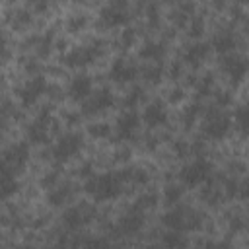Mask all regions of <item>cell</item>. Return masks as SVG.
<instances>
[{
	"label": "cell",
	"mask_w": 249,
	"mask_h": 249,
	"mask_svg": "<svg viewBox=\"0 0 249 249\" xmlns=\"http://www.w3.org/2000/svg\"><path fill=\"white\" fill-rule=\"evenodd\" d=\"M161 222H163V226L167 230H173V231H195V230H200L202 228L204 218L195 208L177 206V208L167 210L161 216Z\"/></svg>",
	"instance_id": "obj_1"
},
{
	"label": "cell",
	"mask_w": 249,
	"mask_h": 249,
	"mask_svg": "<svg viewBox=\"0 0 249 249\" xmlns=\"http://www.w3.org/2000/svg\"><path fill=\"white\" fill-rule=\"evenodd\" d=\"M123 191V181L119 173H101L91 175L86 181V193L95 200H111L117 198Z\"/></svg>",
	"instance_id": "obj_2"
},
{
	"label": "cell",
	"mask_w": 249,
	"mask_h": 249,
	"mask_svg": "<svg viewBox=\"0 0 249 249\" xmlns=\"http://www.w3.org/2000/svg\"><path fill=\"white\" fill-rule=\"evenodd\" d=\"M29 160V148L25 142L12 144L0 158V177H16Z\"/></svg>",
	"instance_id": "obj_3"
},
{
	"label": "cell",
	"mask_w": 249,
	"mask_h": 249,
	"mask_svg": "<svg viewBox=\"0 0 249 249\" xmlns=\"http://www.w3.org/2000/svg\"><path fill=\"white\" fill-rule=\"evenodd\" d=\"M231 128V119L230 115H226L224 111H218V109H212L206 113L204 117V123H202V132L206 138H212V140H222Z\"/></svg>",
	"instance_id": "obj_4"
},
{
	"label": "cell",
	"mask_w": 249,
	"mask_h": 249,
	"mask_svg": "<svg viewBox=\"0 0 249 249\" xmlns=\"http://www.w3.org/2000/svg\"><path fill=\"white\" fill-rule=\"evenodd\" d=\"M210 169H212V165H210L208 160L196 158V160H193L191 163H187V165L181 169V173H179L181 183H183L185 187H196V185H200V183H204V181L208 179Z\"/></svg>",
	"instance_id": "obj_5"
},
{
	"label": "cell",
	"mask_w": 249,
	"mask_h": 249,
	"mask_svg": "<svg viewBox=\"0 0 249 249\" xmlns=\"http://www.w3.org/2000/svg\"><path fill=\"white\" fill-rule=\"evenodd\" d=\"M84 146V138L80 132H66L58 138V142L53 148V156L56 161H66L70 158H74Z\"/></svg>",
	"instance_id": "obj_6"
},
{
	"label": "cell",
	"mask_w": 249,
	"mask_h": 249,
	"mask_svg": "<svg viewBox=\"0 0 249 249\" xmlns=\"http://www.w3.org/2000/svg\"><path fill=\"white\" fill-rule=\"evenodd\" d=\"M115 103V95L109 88H101L93 93H89V97L84 101L82 105V113L86 117H91V115H99L103 111H107L109 107H113Z\"/></svg>",
	"instance_id": "obj_7"
},
{
	"label": "cell",
	"mask_w": 249,
	"mask_h": 249,
	"mask_svg": "<svg viewBox=\"0 0 249 249\" xmlns=\"http://www.w3.org/2000/svg\"><path fill=\"white\" fill-rule=\"evenodd\" d=\"M99 47H93V45H84V47H74L70 49L66 54H64V64L70 66V68H76V66H86L89 62H93L97 56H99Z\"/></svg>",
	"instance_id": "obj_8"
},
{
	"label": "cell",
	"mask_w": 249,
	"mask_h": 249,
	"mask_svg": "<svg viewBox=\"0 0 249 249\" xmlns=\"http://www.w3.org/2000/svg\"><path fill=\"white\" fill-rule=\"evenodd\" d=\"M128 4L126 2H111L101 8V21L107 27H117L128 21Z\"/></svg>",
	"instance_id": "obj_9"
},
{
	"label": "cell",
	"mask_w": 249,
	"mask_h": 249,
	"mask_svg": "<svg viewBox=\"0 0 249 249\" xmlns=\"http://www.w3.org/2000/svg\"><path fill=\"white\" fill-rule=\"evenodd\" d=\"M47 91V82L43 76H33L31 80H27L21 89H19V99L23 107H31L43 93Z\"/></svg>",
	"instance_id": "obj_10"
},
{
	"label": "cell",
	"mask_w": 249,
	"mask_h": 249,
	"mask_svg": "<svg viewBox=\"0 0 249 249\" xmlns=\"http://www.w3.org/2000/svg\"><path fill=\"white\" fill-rule=\"evenodd\" d=\"M49 123H51V111L47 107H43V111L37 115V119L33 121V124L27 126V138H29L31 144H43V142H47Z\"/></svg>",
	"instance_id": "obj_11"
},
{
	"label": "cell",
	"mask_w": 249,
	"mask_h": 249,
	"mask_svg": "<svg viewBox=\"0 0 249 249\" xmlns=\"http://www.w3.org/2000/svg\"><path fill=\"white\" fill-rule=\"evenodd\" d=\"M222 70L228 74V78L233 82V84H239L243 78H245V74H247V62H245V58L241 56V54H228V56H224V60H222Z\"/></svg>",
	"instance_id": "obj_12"
},
{
	"label": "cell",
	"mask_w": 249,
	"mask_h": 249,
	"mask_svg": "<svg viewBox=\"0 0 249 249\" xmlns=\"http://www.w3.org/2000/svg\"><path fill=\"white\" fill-rule=\"evenodd\" d=\"M109 76L123 84V82H130L138 76V66L130 60H124V58H117L113 64H111V70H109Z\"/></svg>",
	"instance_id": "obj_13"
},
{
	"label": "cell",
	"mask_w": 249,
	"mask_h": 249,
	"mask_svg": "<svg viewBox=\"0 0 249 249\" xmlns=\"http://www.w3.org/2000/svg\"><path fill=\"white\" fill-rule=\"evenodd\" d=\"M142 121L148 124V126H161L165 121H167V109H165V103L156 99V101H150L142 113Z\"/></svg>",
	"instance_id": "obj_14"
},
{
	"label": "cell",
	"mask_w": 249,
	"mask_h": 249,
	"mask_svg": "<svg viewBox=\"0 0 249 249\" xmlns=\"http://www.w3.org/2000/svg\"><path fill=\"white\" fill-rule=\"evenodd\" d=\"M140 124V117L136 111H124L123 115H119L117 119V136L119 138H132L134 132L138 130Z\"/></svg>",
	"instance_id": "obj_15"
},
{
	"label": "cell",
	"mask_w": 249,
	"mask_h": 249,
	"mask_svg": "<svg viewBox=\"0 0 249 249\" xmlns=\"http://www.w3.org/2000/svg\"><path fill=\"white\" fill-rule=\"evenodd\" d=\"M142 226H144V212H142V210H136V208H130V210H128L126 214H123L121 220H119V231L124 233V235L136 233Z\"/></svg>",
	"instance_id": "obj_16"
},
{
	"label": "cell",
	"mask_w": 249,
	"mask_h": 249,
	"mask_svg": "<svg viewBox=\"0 0 249 249\" xmlns=\"http://www.w3.org/2000/svg\"><path fill=\"white\" fill-rule=\"evenodd\" d=\"M91 88H93L91 78L88 74H78L68 84V95L72 99H88L91 93Z\"/></svg>",
	"instance_id": "obj_17"
},
{
	"label": "cell",
	"mask_w": 249,
	"mask_h": 249,
	"mask_svg": "<svg viewBox=\"0 0 249 249\" xmlns=\"http://www.w3.org/2000/svg\"><path fill=\"white\" fill-rule=\"evenodd\" d=\"M89 218H91V212H89L86 206H70V208L64 212V216H62L64 226L70 228V230H80V228H84V226L89 222Z\"/></svg>",
	"instance_id": "obj_18"
},
{
	"label": "cell",
	"mask_w": 249,
	"mask_h": 249,
	"mask_svg": "<svg viewBox=\"0 0 249 249\" xmlns=\"http://www.w3.org/2000/svg\"><path fill=\"white\" fill-rule=\"evenodd\" d=\"M208 51H210V47L206 45V43H202V41H196V43H193V45H189L187 47V51H185V54H183V60L189 64V66H198L206 56H208Z\"/></svg>",
	"instance_id": "obj_19"
},
{
	"label": "cell",
	"mask_w": 249,
	"mask_h": 249,
	"mask_svg": "<svg viewBox=\"0 0 249 249\" xmlns=\"http://www.w3.org/2000/svg\"><path fill=\"white\" fill-rule=\"evenodd\" d=\"M163 54H165V47H163L161 41L150 39V41H146V43L140 47V58H144V60H154V62H158Z\"/></svg>",
	"instance_id": "obj_20"
},
{
	"label": "cell",
	"mask_w": 249,
	"mask_h": 249,
	"mask_svg": "<svg viewBox=\"0 0 249 249\" xmlns=\"http://www.w3.org/2000/svg\"><path fill=\"white\" fill-rule=\"evenodd\" d=\"M161 245L165 249H187L189 241L187 237L183 235V231H173V230H167L161 237Z\"/></svg>",
	"instance_id": "obj_21"
},
{
	"label": "cell",
	"mask_w": 249,
	"mask_h": 249,
	"mask_svg": "<svg viewBox=\"0 0 249 249\" xmlns=\"http://www.w3.org/2000/svg\"><path fill=\"white\" fill-rule=\"evenodd\" d=\"M212 47L218 51V53H228L235 47V37L230 33V31H220L214 35L212 39Z\"/></svg>",
	"instance_id": "obj_22"
},
{
	"label": "cell",
	"mask_w": 249,
	"mask_h": 249,
	"mask_svg": "<svg viewBox=\"0 0 249 249\" xmlns=\"http://www.w3.org/2000/svg\"><path fill=\"white\" fill-rule=\"evenodd\" d=\"M68 198H70V187H68V185H56V187H53V189L49 191V195H47V200H49V204H53V206H60V204H64Z\"/></svg>",
	"instance_id": "obj_23"
},
{
	"label": "cell",
	"mask_w": 249,
	"mask_h": 249,
	"mask_svg": "<svg viewBox=\"0 0 249 249\" xmlns=\"http://www.w3.org/2000/svg\"><path fill=\"white\" fill-rule=\"evenodd\" d=\"M19 185L16 181V177H0V200L10 198L14 193H18Z\"/></svg>",
	"instance_id": "obj_24"
},
{
	"label": "cell",
	"mask_w": 249,
	"mask_h": 249,
	"mask_svg": "<svg viewBox=\"0 0 249 249\" xmlns=\"http://www.w3.org/2000/svg\"><path fill=\"white\" fill-rule=\"evenodd\" d=\"M142 74H144V78H146L150 84H158V82H161V78H163V66H161V64H150V66H146V68L142 70Z\"/></svg>",
	"instance_id": "obj_25"
},
{
	"label": "cell",
	"mask_w": 249,
	"mask_h": 249,
	"mask_svg": "<svg viewBox=\"0 0 249 249\" xmlns=\"http://www.w3.org/2000/svg\"><path fill=\"white\" fill-rule=\"evenodd\" d=\"M183 196V187L181 185H167L163 191V198L167 204H177Z\"/></svg>",
	"instance_id": "obj_26"
},
{
	"label": "cell",
	"mask_w": 249,
	"mask_h": 249,
	"mask_svg": "<svg viewBox=\"0 0 249 249\" xmlns=\"http://www.w3.org/2000/svg\"><path fill=\"white\" fill-rule=\"evenodd\" d=\"M158 202V196L154 195V193H142L138 198H136V204L132 206V208H136V210H146V208H152L154 204Z\"/></svg>",
	"instance_id": "obj_27"
},
{
	"label": "cell",
	"mask_w": 249,
	"mask_h": 249,
	"mask_svg": "<svg viewBox=\"0 0 249 249\" xmlns=\"http://www.w3.org/2000/svg\"><path fill=\"white\" fill-rule=\"evenodd\" d=\"M88 132L93 136V138H107L109 132H111V126L107 123H93L88 126Z\"/></svg>",
	"instance_id": "obj_28"
},
{
	"label": "cell",
	"mask_w": 249,
	"mask_h": 249,
	"mask_svg": "<svg viewBox=\"0 0 249 249\" xmlns=\"http://www.w3.org/2000/svg\"><path fill=\"white\" fill-rule=\"evenodd\" d=\"M134 41H136V29H132V27H128V29H124V31H121V37H119V45H121V49H130L132 45H134Z\"/></svg>",
	"instance_id": "obj_29"
},
{
	"label": "cell",
	"mask_w": 249,
	"mask_h": 249,
	"mask_svg": "<svg viewBox=\"0 0 249 249\" xmlns=\"http://www.w3.org/2000/svg\"><path fill=\"white\" fill-rule=\"evenodd\" d=\"M88 23V18L84 16V14H74V16H70L68 18V31H72V33H76V31H80V29H84V25Z\"/></svg>",
	"instance_id": "obj_30"
},
{
	"label": "cell",
	"mask_w": 249,
	"mask_h": 249,
	"mask_svg": "<svg viewBox=\"0 0 249 249\" xmlns=\"http://www.w3.org/2000/svg\"><path fill=\"white\" fill-rule=\"evenodd\" d=\"M233 121H235V124H237V128L245 134L247 124H249V115H247V109H245L243 105L237 107V111H235V115H233Z\"/></svg>",
	"instance_id": "obj_31"
},
{
	"label": "cell",
	"mask_w": 249,
	"mask_h": 249,
	"mask_svg": "<svg viewBox=\"0 0 249 249\" xmlns=\"http://www.w3.org/2000/svg\"><path fill=\"white\" fill-rule=\"evenodd\" d=\"M204 31V19L200 16H193L189 21V35L191 37H200Z\"/></svg>",
	"instance_id": "obj_32"
},
{
	"label": "cell",
	"mask_w": 249,
	"mask_h": 249,
	"mask_svg": "<svg viewBox=\"0 0 249 249\" xmlns=\"http://www.w3.org/2000/svg\"><path fill=\"white\" fill-rule=\"evenodd\" d=\"M84 249H111V243L105 237H89L84 241Z\"/></svg>",
	"instance_id": "obj_33"
},
{
	"label": "cell",
	"mask_w": 249,
	"mask_h": 249,
	"mask_svg": "<svg viewBox=\"0 0 249 249\" xmlns=\"http://www.w3.org/2000/svg\"><path fill=\"white\" fill-rule=\"evenodd\" d=\"M144 99V89L140 88V86H136V88H132L130 89V93L124 97V103L128 105V107H134L136 103H140Z\"/></svg>",
	"instance_id": "obj_34"
},
{
	"label": "cell",
	"mask_w": 249,
	"mask_h": 249,
	"mask_svg": "<svg viewBox=\"0 0 249 249\" xmlns=\"http://www.w3.org/2000/svg\"><path fill=\"white\" fill-rule=\"evenodd\" d=\"M200 115V107L195 103V105H191V107H187L185 111H183V123H185V126H191L195 121H196V117Z\"/></svg>",
	"instance_id": "obj_35"
},
{
	"label": "cell",
	"mask_w": 249,
	"mask_h": 249,
	"mask_svg": "<svg viewBox=\"0 0 249 249\" xmlns=\"http://www.w3.org/2000/svg\"><path fill=\"white\" fill-rule=\"evenodd\" d=\"M146 16H148L150 25H158V21H160V8H158L156 4H148V8H146Z\"/></svg>",
	"instance_id": "obj_36"
},
{
	"label": "cell",
	"mask_w": 249,
	"mask_h": 249,
	"mask_svg": "<svg viewBox=\"0 0 249 249\" xmlns=\"http://www.w3.org/2000/svg\"><path fill=\"white\" fill-rule=\"evenodd\" d=\"M200 196H202L206 202H210V204H216V200L220 198V193H218L214 187H204V191L200 193Z\"/></svg>",
	"instance_id": "obj_37"
},
{
	"label": "cell",
	"mask_w": 249,
	"mask_h": 249,
	"mask_svg": "<svg viewBox=\"0 0 249 249\" xmlns=\"http://www.w3.org/2000/svg\"><path fill=\"white\" fill-rule=\"evenodd\" d=\"M167 99H169L171 103H179V101H183V99H185V89H183V88H173V89H169Z\"/></svg>",
	"instance_id": "obj_38"
},
{
	"label": "cell",
	"mask_w": 249,
	"mask_h": 249,
	"mask_svg": "<svg viewBox=\"0 0 249 249\" xmlns=\"http://www.w3.org/2000/svg\"><path fill=\"white\" fill-rule=\"evenodd\" d=\"M173 148H175V154H177L179 158L187 156V152H189V144H187L185 140H177V142L173 144Z\"/></svg>",
	"instance_id": "obj_39"
},
{
	"label": "cell",
	"mask_w": 249,
	"mask_h": 249,
	"mask_svg": "<svg viewBox=\"0 0 249 249\" xmlns=\"http://www.w3.org/2000/svg\"><path fill=\"white\" fill-rule=\"evenodd\" d=\"M8 58V47H6V35H4V31L0 29V64L4 62Z\"/></svg>",
	"instance_id": "obj_40"
},
{
	"label": "cell",
	"mask_w": 249,
	"mask_h": 249,
	"mask_svg": "<svg viewBox=\"0 0 249 249\" xmlns=\"http://www.w3.org/2000/svg\"><path fill=\"white\" fill-rule=\"evenodd\" d=\"M230 101H231V97H230V93H228V91H218V93H216V103H218L220 107L230 105Z\"/></svg>",
	"instance_id": "obj_41"
},
{
	"label": "cell",
	"mask_w": 249,
	"mask_h": 249,
	"mask_svg": "<svg viewBox=\"0 0 249 249\" xmlns=\"http://www.w3.org/2000/svg\"><path fill=\"white\" fill-rule=\"evenodd\" d=\"M10 107H12V105H10L8 101H4V103H0V123H2V121L6 119V115L10 113Z\"/></svg>",
	"instance_id": "obj_42"
},
{
	"label": "cell",
	"mask_w": 249,
	"mask_h": 249,
	"mask_svg": "<svg viewBox=\"0 0 249 249\" xmlns=\"http://www.w3.org/2000/svg\"><path fill=\"white\" fill-rule=\"evenodd\" d=\"M128 154H130L128 150H121V152H117V158H115V160H119V161L124 160V161H126V160H128Z\"/></svg>",
	"instance_id": "obj_43"
},
{
	"label": "cell",
	"mask_w": 249,
	"mask_h": 249,
	"mask_svg": "<svg viewBox=\"0 0 249 249\" xmlns=\"http://www.w3.org/2000/svg\"><path fill=\"white\" fill-rule=\"evenodd\" d=\"M179 72H181V64L177 62V64H175V66L171 68V72H169V74H171V78H173V80H177V76H179Z\"/></svg>",
	"instance_id": "obj_44"
},
{
	"label": "cell",
	"mask_w": 249,
	"mask_h": 249,
	"mask_svg": "<svg viewBox=\"0 0 249 249\" xmlns=\"http://www.w3.org/2000/svg\"><path fill=\"white\" fill-rule=\"evenodd\" d=\"M148 249H160V247H158V245H150Z\"/></svg>",
	"instance_id": "obj_45"
},
{
	"label": "cell",
	"mask_w": 249,
	"mask_h": 249,
	"mask_svg": "<svg viewBox=\"0 0 249 249\" xmlns=\"http://www.w3.org/2000/svg\"><path fill=\"white\" fill-rule=\"evenodd\" d=\"M19 249H33V247H29V245H23V247H19Z\"/></svg>",
	"instance_id": "obj_46"
}]
</instances>
